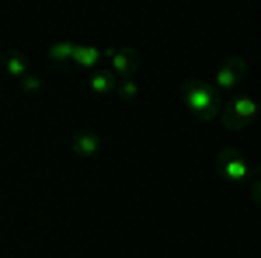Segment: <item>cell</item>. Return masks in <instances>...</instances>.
I'll list each match as a JSON object with an SVG mask.
<instances>
[{"label": "cell", "instance_id": "obj_1", "mask_svg": "<svg viewBox=\"0 0 261 258\" xmlns=\"http://www.w3.org/2000/svg\"><path fill=\"white\" fill-rule=\"evenodd\" d=\"M181 101H185V108L202 122H213V119H223V98L220 91L213 87V84H205V80H185L181 84Z\"/></svg>", "mask_w": 261, "mask_h": 258}, {"label": "cell", "instance_id": "obj_2", "mask_svg": "<svg viewBox=\"0 0 261 258\" xmlns=\"http://www.w3.org/2000/svg\"><path fill=\"white\" fill-rule=\"evenodd\" d=\"M216 175H220L226 185H233V189H241V185H251L254 175H258V168H251L247 157H244L241 150H233V147H226L216 154Z\"/></svg>", "mask_w": 261, "mask_h": 258}, {"label": "cell", "instance_id": "obj_3", "mask_svg": "<svg viewBox=\"0 0 261 258\" xmlns=\"http://www.w3.org/2000/svg\"><path fill=\"white\" fill-rule=\"evenodd\" d=\"M258 115H261V101L254 98V95H237V98L223 108V119L220 122L230 129V133H241V129H247Z\"/></svg>", "mask_w": 261, "mask_h": 258}, {"label": "cell", "instance_id": "obj_4", "mask_svg": "<svg viewBox=\"0 0 261 258\" xmlns=\"http://www.w3.org/2000/svg\"><path fill=\"white\" fill-rule=\"evenodd\" d=\"M247 74H251V66L244 60H223L220 66H216V77H213V84H216V91H237L244 80H247Z\"/></svg>", "mask_w": 261, "mask_h": 258}, {"label": "cell", "instance_id": "obj_5", "mask_svg": "<svg viewBox=\"0 0 261 258\" xmlns=\"http://www.w3.org/2000/svg\"><path fill=\"white\" fill-rule=\"evenodd\" d=\"M105 63H108V70L119 80H129L136 74V66H140V56H136L133 49H108V53H105Z\"/></svg>", "mask_w": 261, "mask_h": 258}, {"label": "cell", "instance_id": "obj_6", "mask_svg": "<svg viewBox=\"0 0 261 258\" xmlns=\"http://www.w3.org/2000/svg\"><path fill=\"white\" fill-rule=\"evenodd\" d=\"M70 150L84 160H94L101 154V136L98 133H91V129H81V133H73V143H70Z\"/></svg>", "mask_w": 261, "mask_h": 258}, {"label": "cell", "instance_id": "obj_7", "mask_svg": "<svg viewBox=\"0 0 261 258\" xmlns=\"http://www.w3.org/2000/svg\"><path fill=\"white\" fill-rule=\"evenodd\" d=\"M105 53L108 49H101V45H91V42H77V49H73V63L84 66V70H94L105 63Z\"/></svg>", "mask_w": 261, "mask_h": 258}, {"label": "cell", "instance_id": "obj_8", "mask_svg": "<svg viewBox=\"0 0 261 258\" xmlns=\"http://www.w3.org/2000/svg\"><path fill=\"white\" fill-rule=\"evenodd\" d=\"M87 91L94 95V98H105V95H115L119 91V80L112 70H94L91 77H87Z\"/></svg>", "mask_w": 261, "mask_h": 258}, {"label": "cell", "instance_id": "obj_9", "mask_svg": "<svg viewBox=\"0 0 261 258\" xmlns=\"http://www.w3.org/2000/svg\"><path fill=\"white\" fill-rule=\"evenodd\" d=\"M73 49H77L73 39H56V42H49L45 56H49L53 63H66V60H73Z\"/></svg>", "mask_w": 261, "mask_h": 258}, {"label": "cell", "instance_id": "obj_10", "mask_svg": "<svg viewBox=\"0 0 261 258\" xmlns=\"http://www.w3.org/2000/svg\"><path fill=\"white\" fill-rule=\"evenodd\" d=\"M4 70H7V77L11 80H24L28 77V60H24V56H21V53H14V49H11V53H7V60H4Z\"/></svg>", "mask_w": 261, "mask_h": 258}, {"label": "cell", "instance_id": "obj_11", "mask_svg": "<svg viewBox=\"0 0 261 258\" xmlns=\"http://www.w3.org/2000/svg\"><path fill=\"white\" fill-rule=\"evenodd\" d=\"M122 101H136L140 98V80L136 77H129V80H119V91H115Z\"/></svg>", "mask_w": 261, "mask_h": 258}, {"label": "cell", "instance_id": "obj_12", "mask_svg": "<svg viewBox=\"0 0 261 258\" xmlns=\"http://www.w3.org/2000/svg\"><path fill=\"white\" fill-rule=\"evenodd\" d=\"M39 91H42V80L35 77V74H28V77L21 80V95H28V98H35Z\"/></svg>", "mask_w": 261, "mask_h": 258}, {"label": "cell", "instance_id": "obj_13", "mask_svg": "<svg viewBox=\"0 0 261 258\" xmlns=\"http://www.w3.org/2000/svg\"><path fill=\"white\" fill-rule=\"evenodd\" d=\"M247 196H251V202L261 209V168H258V175H254V181L247 185Z\"/></svg>", "mask_w": 261, "mask_h": 258}]
</instances>
